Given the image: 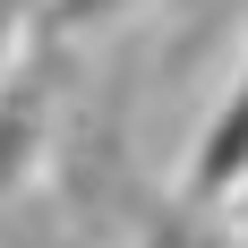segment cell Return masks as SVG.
<instances>
[{"label": "cell", "instance_id": "1", "mask_svg": "<svg viewBox=\"0 0 248 248\" xmlns=\"http://www.w3.org/2000/svg\"><path fill=\"white\" fill-rule=\"evenodd\" d=\"M231 188H248V77L223 94V111H214L205 137H197V163H188V214H214Z\"/></svg>", "mask_w": 248, "mask_h": 248}, {"label": "cell", "instance_id": "2", "mask_svg": "<svg viewBox=\"0 0 248 248\" xmlns=\"http://www.w3.org/2000/svg\"><path fill=\"white\" fill-rule=\"evenodd\" d=\"M128 0H60V9H51V26H60V34H86V26H103V17H120Z\"/></svg>", "mask_w": 248, "mask_h": 248}]
</instances>
